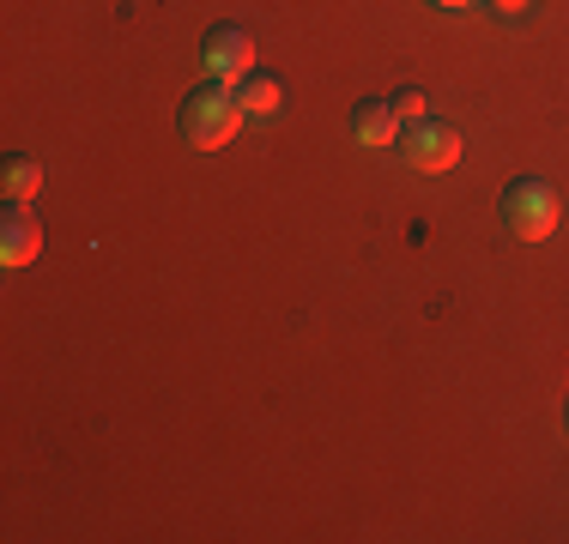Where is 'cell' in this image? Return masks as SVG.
<instances>
[{
	"label": "cell",
	"instance_id": "1",
	"mask_svg": "<svg viewBox=\"0 0 569 544\" xmlns=\"http://www.w3.org/2000/svg\"><path fill=\"white\" fill-rule=\"evenodd\" d=\"M242 121H249V109H242L237 85H224V79H212V85L188 91L182 103V140L200 145V152H219L242 133Z\"/></svg>",
	"mask_w": 569,
	"mask_h": 544
},
{
	"label": "cell",
	"instance_id": "2",
	"mask_svg": "<svg viewBox=\"0 0 569 544\" xmlns=\"http://www.w3.org/2000/svg\"><path fill=\"white\" fill-rule=\"evenodd\" d=\"M503 224L521 242H539L558 230V188L539 182V175H521V182L503 188Z\"/></svg>",
	"mask_w": 569,
	"mask_h": 544
},
{
	"label": "cell",
	"instance_id": "3",
	"mask_svg": "<svg viewBox=\"0 0 569 544\" xmlns=\"http://www.w3.org/2000/svg\"><path fill=\"white\" fill-rule=\"evenodd\" d=\"M400 158L412 163V170H425V175H442V170H455L460 163V133L449 128V121H406L400 128Z\"/></svg>",
	"mask_w": 569,
	"mask_h": 544
},
{
	"label": "cell",
	"instance_id": "4",
	"mask_svg": "<svg viewBox=\"0 0 569 544\" xmlns=\"http://www.w3.org/2000/svg\"><path fill=\"white\" fill-rule=\"evenodd\" d=\"M207 73L224 79V85H242V79L254 73V37L242 31V24H219V31L207 37Z\"/></svg>",
	"mask_w": 569,
	"mask_h": 544
},
{
	"label": "cell",
	"instance_id": "5",
	"mask_svg": "<svg viewBox=\"0 0 569 544\" xmlns=\"http://www.w3.org/2000/svg\"><path fill=\"white\" fill-rule=\"evenodd\" d=\"M37 254H43V224H37L31 206H19V200H12L7 218H0V261L24 266V261H37Z\"/></svg>",
	"mask_w": 569,
	"mask_h": 544
},
{
	"label": "cell",
	"instance_id": "6",
	"mask_svg": "<svg viewBox=\"0 0 569 544\" xmlns=\"http://www.w3.org/2000/svg\"><path fill=\"white\" fill-rule=\"evenodd\" d=\"M351 140H358V145H395L400 140L395 103H358V109H351Z\"/></svg>",
	"mask_w": 569,
	"mask_h": 544
},
{
	"label": "cell",
	"instance_id": "7",
	"mask_svg": "<svg viewBox=\"0 0 569 544\" xmlns=\"http://www.w3.org/2000/svg\"><path fill=\"white\" fill-rule=\"evenodd\" d=\"M237 98H242V109H249V115H273V109L284 103V85H279L273 73H249Z\"/></svg>",
	"mask_w": 569,
	"mask_h": 544
},
{
	"label": "cell",
	"instance_id": "8",
	"mask_svg": "<svg viewBox=\"0 0 569 544\" xmlns=\"http://www.w3.org/2000/svg\"><path fill=\"white\" fill-rule=\"evenodd\" d=\"M37 194H43V163H37V158H12L7 163V200L31 206Z\"/></svg>",
	"mask_w": 569,
	"mask_h": 544
},
{
	"label": "cell",
	"instance_id": "9",
	"mask_svg": "<svg viewBox=\"0 0 569 544\" xmlns=\"http://www.w3.org/2000/svg\"><path fill=\"white\" fill-rule=\"evenodd\" d=\"M395 115H400V121H425V115H430V109H425V91L406 85L400 98H395Z\"/></svg>",
	"mask_w": 569,
	"mask_h": 544
},
{
	"label": "cell",
	"instance_id": "10",
	"mask_svg": "<svg viewBox=\"0 0 569 544\" xmlns=\"http://www.w3.org/2000/svg\"><path fill=\"white\" fill-rule=\"evenodd\" d=\"M491 7L503 12V19H521V12H527V0H491Z\"/></svg>",
	"mask_w": 569,
	"mask_h": 544
},
{
	"label": "cell",
	"instance_id": "11",
	"mask_svg": "<svg viewBox=\"0 0 569 544\" xmlns=\"http://www.w3.org/2000/svg\"><path fill=\"white\" fill-rule=\"evenodd\" d=\"M437 7H472V0H437Z\"/></svg>",
	"mask_w": 569,
	"mask_h": 544
}]
</instances>
